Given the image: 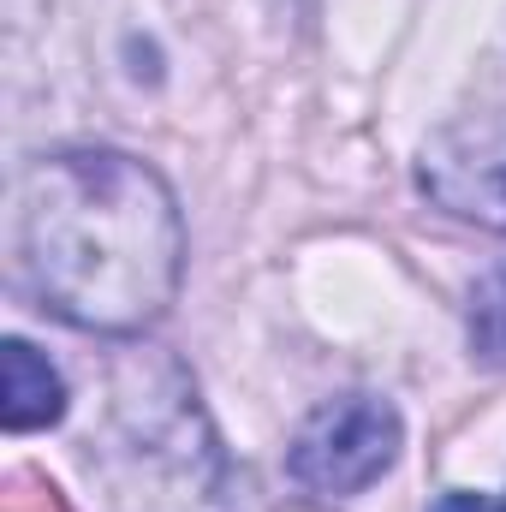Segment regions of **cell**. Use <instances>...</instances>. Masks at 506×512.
Here are the masks:
<instances>
[{"label":"cell","instance_id":"obj_1","mask_svg":"<svg viewBox=\"0 0 506 512\" xmlns=\"http://www.w3.org/2000/svg\"><path fill=\"white\" fill-rule=\"evenodd\" d=\"M18 268L48 316L84 334H143L179 298V203L126 149H54L18 179Z\"/></svg>","mask_w":506,"mask_h":512},{"label":"cell","instance_id":"obj_2","mask_svg":"<svg viewBox=\"0 0 506 512\" xmlns=\"http://www.w3.org/2000/svg\"><path fill=\"white\" fill-rule=\"evenodd\" d=\"M405 423L376 393H340L304 417V429L286 447V477L310 501H352L381 483L399 459Z\"/></svg>","mask_w":506,"mask_h":512},{"label":"cell","instance_id":"obj_3","mask_svg":"<svg viewBox=\"0 0 506 512\" xmlns=\"http://www.w3.org/2000/svg\"><path fill=\"white\" fill-rule=\"evenodd\" d=\"M417 179H423V191L447 215H465L477 227L506 233V143L465 137V131H441L423 149Z\"/></svg>","mask_w":506,"mask_h":512},{"label":"cell","instance_id":"obj_4","mask_svg":"<svg viewBox=\"0 0 506 512\" xmlns=\"http://www.w3.org/2000/svg\"><path fill=\"white\" fill-rule=\"evenodd\" d=\"M60 417H66V382H60V370L36 346L6 340L0 346V423L12 435H24V429H48Z\"/></svg>","mask_w":506,"mask_h":512},{"label":"cell","instance_id":"obj_5","mask_svg":"<svg viewBox=\"0 0 506 512\" xmlns=\"http://www.w3.org/2000/svg\"><path fill=\"white\" fill-rule=\"evenodd\" d=\"M465 328H471V352H477L483 364H501L506 370V262L495 268V274L477 280Z\"/></svg>","mask_w":506,"mask_h":512},{"label":"cell","instance_id":"obj_6","mask_svg":"<svg viewBox=\"0 0 506 512\" xmlns=\"http://www.w3.org/2000/svg\"><path fill=\"white\" fill-rule=\"evenodd\" d=\"M435 512H506V501L477 495V489H447V495L435 501Z\"/></svg>","mask_w":506,"mask_h":512}]
</instances>
